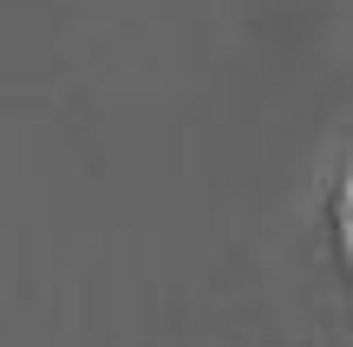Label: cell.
<instances>
[{
	"label": "cell",
	"mask_w": 353,
	"mask_h": 347,
	"mask_svg": "<svg viewBox=\"0 0 353 347\" xmlns=\"http://www.w3.org/2000/svg\"><path fill=\"white\" fill-rule=\"evenodd\" d=\"M347 243H353V177H347Z\"/></svg>",
	"instance_id": "1"
}]
</instances>
